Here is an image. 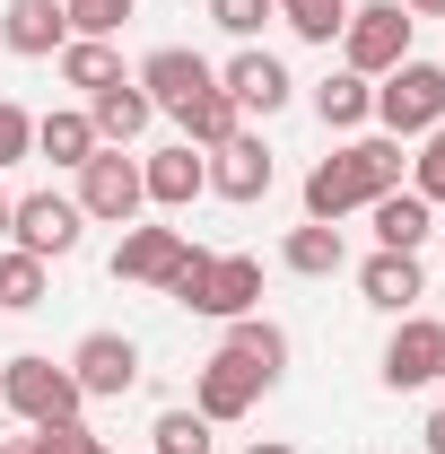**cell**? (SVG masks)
<instances>
[{"mask_svg":"<svg viewBox=\"0 0 445 454\" xmlns=\"http://www.w3.org/2000/svg\"><path fill=\"white\" fill-rule=\"evenodd\" d=\"M44 454H113L88 419H61V428H44Z\"/></svg>","mask_w":445,"mask_h":454,"instance_id":"33","label":"cell"},{"mask_svg":"<svg viewBox=\"0 0 445 454\" xmlns=\"http://www.w3.org/2000/svg\"><path fill=\"white\" fill-rule=\"evenodd\" d=\"M0 454H44V428L35 437H0Z\"/></svg>","mask_w":445,"mask_h":454,"instance_id":"34","label":"cell"},{"mask_svg":"<svg viewBox=\"0 0 445 454\" xmlns=\"http://www.w3.org/2000/svg\"><path fill=\"white\" fill-rule=\"evenodd\" d=\"M140 88H149V106H158V114H183L201 88H219V70H210L201 53H183V44H158V53L140 61Z\"/></svg>","mask_w":445,"mask_h":454,"instance_id":"10","label":"cell"},{"mask_svg":"<svg viewBox=\"0 0 445 454\" xmlns=\"http://www.w3.org/2000/svg\"><path fill=\"white\" fill-rule=\"evenodd\" d=\"M140 158H122V149H97L88 167H79V219H105V227H131L140 219Z\"/></svg>","mask_w":445,"mask_h":454,"instance_id":"6","label":"cell"},{"mask_svg":"<svg viewBox=\"0 0 445 454\" xmlns=\"http://www.w3.org/2000/svg\"><path fill=\"white\" fill-rule=\"evenodd\" d=\"M245 454H297V446H271V437H254V446H245Z\"/></svg>","mask_w":445,"mask_h":454,"instance_id":"37","label":"cell"},{"mask_svg":"<svg viewBox=\"0 0 445 454\" xmlns=\"http://www.w3.org/2000/svg\"><path fill=\"white\" fill-rule=\"evenodd\" d=\"M9 210H18V201H9V192H0V236H9Z\"/></svg>","mask_w":445,"mask_h":454,"instance_id":"38","label":"cell"},{"mask_svg":"<svg viewBox=\"0 0 445 454\" xmlns=\"http://www.w3.org/2000/svg\"><path fill=\"white\" fill-rule=\"evenodd\" d=\"M0 437H9V411H0Z\"/></svg>","mask_w":445,"mask_h":454,"instance_id":"39","label":"cell"},{"mask_svg":"<svg viewBox=\"0 0 445 454\" xmlns=\"http://www.w3.org/2000/svg\"><path fill=\"white\" fill-rule=\"evenodd\" d=\"M70 376H79V394L113 402V394H131V385H140V349H131L122 333H88L79 349H70Z\"/></svg>","mask_w":445,"mask_h":454,"instance_id":"9","label":"cell"},{"mask_svg":"<svg viewBox=\"0 0 445 454\" xmlns=\"http://www.w3.org/2000/svg\"><path fill=\"white\" fill-rule=\"evenodd\" d=\"M0 306H9V315L44 306V262H35V254H0Z\"/></svg>","mask_w":445,"mask_h":454,"instance_id":"28","label":"cell"},{"mask_svg":"<svg viewBox=\"0 0 445 454\" xmlns=\"http://www.w3.org/2000/svg\"><path fill=\"white\" fill-rule=\"evenodd\" d=\"M410 9L402 0H367V9H349L340 18V61L358 70V79H385L393 61H410Z\"/></svg>","mask_w":445,"mask_h":454,"instance_id":"5","label":"cell"},{"mask_svg":"<svg viewBox=\"0 0 445 454\" xmlns=\"http://www.w3.org/2000/svg\"><path fill=\"white\" fill-rule=\"evenodd\" d=\"M61 18H70V35H97L105 44L113 27L131 18V0H61Z\"/></svg>","mask_w":445,"mask_h":454,"instance_id":"29","label":"cell"},{"mask_svg":"<svg viewBox=\"0 0 445 454\" xmlns=\"http://www.w3.org/2000/svg\"><path fill=\"white\" fill-rule=\"evenodd\" d=\"M210 18H219L227 35H254L262 18H279V0H210Z\"/></svg>","mask_w":445,"mask_h":454,"instance_id":"32","label":"cell"},{"mask_svg":"<svg viewBox=\"0 0 445 454\" xmlns=\"http://www.w3.org/2000/svg\"><path fill=\"white\" fill-rule=\"evenodd\" d=\"M149 454H210V419H201V411H158Z\"/></svg>","mask_w":445,"mask_h":454,"instance_id":"26","label":"cell"},{"mask_svg":"<svg viewBox=\"0 0 445 454\" xmlns=\"http://www.w3.org/2000/svg\"><path fill=\"white\" fill-rule=\"evenodd\" d=\"M183 254H192V236H183V227H131V236L113 245V280L167 288L175 271H183Z\"/></svg>","mask_w":445,"mask_h":454,"instance_id":"8","label":"cell"},{"mask_svg":"<svg viewBox=\"0 0 445 454\" xmlns=\"http://www.w3.org/2000/svg\"><path fill=\"white\" fill-rule=\"evenodd\" d=\"M419 437H428V454H445V411H428V428H419Z\"/></svg>","mask_w":445,"mask_h":454,"instance_id":"35","label":"cell"},{"mask_svg":"<svg viewBox=\"0 0 445 454\" xmlns=\"http://www.w3.org/2000/svg\"><path fill=\"white\" fill-rule=\"evenodd\" d=\"M35 149H44L53 167H88L105 140H97V122H88V114H44V122H35Z\"/></svg>","mask_w":445,"mask_h":454,"instance_id":"24","label":"cell"},{"mask_svg":"<svg viewBox=\"0 0 445 454\" xmlns=\"http://www.w3.org/2000/svg\"><path fill=\"white\" fill-rule=\"evenodd\" d=\"M140 192H149L158 210H192V201L210 192V158H192V140H183V149H158V158H140Z\"/></svg>","mask_w":445,"mask_h":454,"instance_id":"14","label":"cell"},{"mask_svg":"<svg viewBox=\"0 0 445 454\" xmlns=\"http://www.w3.org/2000/svg\"><path fill=\"white\" fill-rule=\"evenodd\" d=\"M27 149H35V114H27V106H9V97H0V167H18Z\"/></svg>","mask_w":445,"mask_h":454,"instance_id":"31","label":"cell"},{"mask_svg":"<svg viewBox=\"0 0 445 454\" xmlns=\"http://www.w3.org/2000/svg\"><path fill=\"white\" fill-rule=\"evenodd\" d=\"M0 44H9L18 61L61 53V44H70V18H61V0H9V9H0Z\"/></svg>","mask_w":445,"mask_h":454,"instance_id":"15","label":"cell"},{"mask_svg":"<svg viewBox=\"0 0 445 454\" xmlns=\"http://www.w3.org/2000/svg\"><path fill=\"white\" fill-rule=\"evenodd\" d=\"M219 88L236 97V114H279V106H288V70H279L271 53H236L219 70Z\"/></svg>","mask_w":445,"mask_h":454,"instance_id":"19","label":"cell"},{"mask_svg":"<svg viewBox=\"0 0 445 454\" xmlns=\"http://www.w3.org/2000/svg\"><path fill=\"white\" fill-rule=\"evenodd\" d=\"M175 122H183V140H192V149H219V140H236V131H245V114H236V97H227V88H201Z\"/></svg>","mask_w":445,"mask_h":454,"instance_id":"22","label":"cell"},{"mask_svg":"<svg viewBox=\"0 0 445 454\" xmlns=\"http://www.w3.org/2000/svg\"><path fill=\"white\" fill-rule=\"evenodd\" d=\"M262 394H271V385H262L245 358H227V349H219V358L201 367V394H192V411H201L210 428H227V419H245V411H254Z\"/></svg>","mask_w":445,"mask_h":454,"instance_id":"12","label":"cell"},{"mask_svg":"<svg viewBox=\"0 0 445 454\" xmlns=\"http://www.w3.org/2000/svg\"><path fill=\"white\" fill-rule=\"evenodd\" d=\"M271 149L254 140V131H236V140H219L210 149V192H227V201H262L271 192Z\"/></svg>","mask_w":445,"mask_h":454,"instance_id":"13","label":"cell"},{"mask_svg":"<svg viewBox=\"0 0 445 454\" xmlns=\"http://www.w3.org/2000/svg\"><path fill=\"white\" fill-rule=\"evenodd\" d=\"M437 245H445V227H437Z\"/></svg>","mask_w":445,"mask_h":454,"instance_id":"40","label":"cell"},{"mask_svg":"<svg viewBox=\"0 0 445 454\" xmlns=\"http://www.w3.org/2000/svg\"><path fill=\"white\" fill-rule=\"evenodd\" d=\"M279 18H288V35H306V44H332L340 18H349V0H279Z\"/></svg>","mask_w":445,"mask_h":454,"instance_id":"27","label":"cell"},{"mask_svg":"<svg viewBox=\"0 0 445 454\" xmlns=\"http://www.w3.org/2000/svg\"><path fill=\"white\" fill-rule=\"evenodd\" d=\"M410 192L419 201H445V122L419 140V158H410Z\"/></svg>","mask_w":445,"mask_h":454,"instance_id":"30","label":"cell"},{"mask_svg":"<svg viewBox=\"0 0 445 454\" xmlns=\"http://www.w3.org/2000/svg\"><path fill=\"white\" fill-rule=\"evenodd\" d=\"M61 79L97 97V88H113V79H122V61H113V44H97V35H70V44H61Z\"/></svg>","mask_w":445,"mask_h":454,"instance_id":"25","label":"cell"},{"mask_svg":"<svg viewBox=\"0 0 445 454\" xmlns=\"http://www.w3.org/2000/svg\"><path fill=\"white\" fill-rule=\"evenodd\" d=\"M149 88H140V79H113V88H97V97H88V122H97V140H105V149H122V140H140V131H149Z\"/></svg>","mask_w":445,"mask_h":454,"instance_id":"18","label":"cell"},{"mask_svg":"<svg viewBox=\"0 0 445 454\" xmlns=\"http://www.w3.org/2000/svg\"><path fill=\"white\" fill-rule=\"evenodd\" d=\"M79 376L53 367V358H9L0 367V411H18L27 428H61V419H79Z\"/></svg>","mask_w":445,"mask_h":454,"instance_id":"3","label":"cell"},{"mask_svg":"<svg viewBox=\"0 0 445 454\" xmlns=\"http://www.w3.org/2000/svg\"><path fill=\"white\" fill-rule=\"evenodd\" d=\"M376 122H385L393 140H428L445 122V70L437 61H393L385 88H376Z\"/></svg>","mask_w":445,"mask_h":454,"instance_id":"4","label":"cell"},{"mask_svg":"<svg viewBox=\"0 0 445 454\" xmlns=\"http://www.w3.org/2000/svg\"><path fill=\"white\" fill-rule=\"evenodd\" d=\"M358 288H367V306H385V315H410L419 297H428V280H419V254H367L358 262Z\"/></svg>","mask_w":445,"mask_h":454,"instance_id":"17","label":"cell"},{"mask_svg":"<svg viewBox=\"0 0 445 454\" xmlns=\"http://www.w3.org/2000/svg\"><path fill=\"white\" fill-rule=\"evenodd\" d=\"M402 9H410V18H445V0H402Z\"/></svg>","mask_w":445,"mask_h":454,"instance_id":"36","label":"cell"},{"mask_svg":"<svg viewBox=\"0 0 445 454\" xmlns=\"http://www.w3.org/2000/svg\"><path fill=\"white\" fill-rule=\"evenodd\" d=\"M428 210H437V201H419V192H402V184H393V192H376V201H367L376 245H385V254H419V245L437 236V219H428Z\"/></svg>","mask_w":445,"mask_h":454,"instance_id":"16","label":"cell"},{"mask_svg":"<svg viewBox=\"0 0 445 454\" xmlns=\"http://www.w3.org/2000/svg\"><path fill=\"white\" fill-rule=\"evenodd\" d=\"M79 201H61V192H27L18 210H9V236H18V254H35V262H61V254H79Z\"/></svg>","mask_w":445,"mask_h":454,"instance_id":"7","label":"cell"},{"mask_svg":"<svg viewBox=\"0 0 445 454\" xmlns=\"http://www.w3.org/2000/svg\"><path fill=\"white\" fill-rule=\"evenodd\" d=\"M175 306H192V315H219V324H236V315H254L262 306V262L254 254H183V271L167 280Z\"/></svg>","mask_w":445,"mask_h":454,"instance_id":"2","label":"cell"},{"mask_svg":"<svg viewBox=\"0 0 445 454\" xmlns=\"http://www.w3.org/2000/svg\"><path fill=\"white\" fill-rule=\"evenodd\" d=\"M315 114H324V131H358V122L376 114V88H367L358 70H332V79L315 88Z\"/></svg>","mask_w":445,"mask_h":454,"instance_id":"23","label":"cell"},{"mask_svg":"<svg viewBox=\"0 0 445 454\" xmlns=\"http://www.w3.org/2000/svg\"><path fill=\"white\" fill-rule=\"evenodd\" d=\"M437 376H445V324L410 315V324L385 340V385H393V394H410V385H437Z\"/></svg>","mask_w":445,"mask_h":454,"instance_id":"11","label":"cell"},{"mask_svg":"<svg viewBox=\"0 0 445 454\" xmlns=\"http://www.w3.org/2000/svg\"><path fill=\"white\" fill-rule=\"evenodd\" d=\"M279 262H288L297 280H332L340 262H349V254H340V227H324V219L288 227V245H279Z\"/></svg>","mask_w":445,"mask_h":454,"instance_id":"20","label":"cell"},{"mask_svg":"<svg viewBox=\"0 0 445 454\" xmlns=\"http://www.w3.org/2000/svg\"><path fill=\"white\" fill-rule=\"evenodd\" d=\"M227 358H245L262 385H279V367H288V333L262 324V315H236V333H227Z\"/></svg>","mask_w":445,"mask_h":454,"instance_id":"21","label":"cell"},{"mask_svg":"<svg viewBox=\"0 0 445 454\" xmlns=\"http://www.w3.org/2000/svg\"><path fill=\"white\" fill-rule=\"evenodd\" d=\"M402 184V140H349V149H332L324 167L306 175V219H324V227H340L349 210H367L376 192H393Z\"/></svg>","mask_w":445,"mask_h":454,"instance_id":"1","label":"cell"}]
</instances>
